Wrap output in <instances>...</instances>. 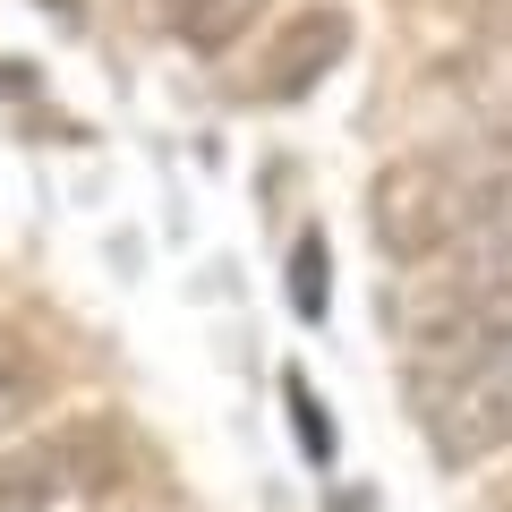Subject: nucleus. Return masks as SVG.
<instances>
[{
  "label": "nucleus",
  "instance_id": "obj_1",
  "mask_svg": "<svg viewBox=\"0 0 512 512\" xmlns=\"http://www.w3.org/2000/svg\"><path fill=\"white\" fill-rule=\"evenodd\" d=\"M512 214V128L419 146L367 180V231L393 265H444L470 231Z\"/></svg>",
  "mask_w": 512,
  "mask_h": 512
},
{
  "label": "nucleus",
  "instance_id": "obj_2",
  "mask_svg": "<svg viewBox=\"0 0 512 512\" xmlns=\"http://www.w3.org/2000/svg\"><path fill=\"white\" fill-rule=\"evenodd\" d=\"M419 427H427V444H436L444 470H478V461L512 453V333L487 350V359H470L461 376L427 384L419 393Z\"/></svg>",
  "mask_w": 512,
  "mask_h": 512
},
{
  "label": "nucleus",
  "instance_id": "obj_3",
  "mask_svg": "<svg viewBox=\"0 0 512 512\" xmlns=\"http://www.w3.org/2000/svg\"><path fill=\"white\" fill-rule=\"evenodd\" d=\"M111 470H120L111 427L35 436V444H18V453H0V512H52V504H69L77 487H103Z\"/></svg>",
  "mask_w": 512,
  "mask_h": 512
},
{
  "label": "nucleus",
  "instance_id": "obj_4",
  "mask_svg": "<svg viewBox=\"0 0 512 512\" xmlns=\"http://www.w3.org/2000/svg\"><path fill=\"white\" fill-rule=\"evenodd\" d=\"M342 52H350V9H333V0H316V9H291V18L265 35V52H256L248 94H256V103H299L316 77L342 69Z\"/></svg>",
  "mask_w": 512,
  "mask_h": 512
},
{
  "label": "nucleus",
  "instance_id": "obj_5",
  "mask_svg": "<svg viewBox=\"0 0 512 512\" xmlns=\"http://www.w3.org/2000/svg\"><path fill=\"white\" fill-rule=\"evenodd\" d=\"M146 9L188 43V52H205V60L231 52V43H248L256 26L274 18V0H146Z\"/></svg>",
  "mask_w": 512,
  "mask_h": 512
},
{
  "label": "nucleus",
  "instance_id": "obj_6",
  "mask_svg": "<svg viewBox=\"0 0 512 512\" xmlns=\"http://www.w3.org/2000/svg\"><path fill=\"white\" fill-rule=\"evenodd\" d=\"M43 402H52V367H43V350L26 342V333L0 325V444L18 436Z\"/></svg>",
  "mask_w": 512,
  "mask_h": 512
},
{
  "label": "nucleus",
  "instance_id": "obj_7",
  "mask_svg": "<svg viewBox=\"0 0 512 512\" xmlns=\"http://www.w3.org/2000/svg\"><path fill=\"white\" fill-rule=\"evenodd\" d=\"M470 86H478V103H504V111H512V26H504L495 43H487V52H478Z\"/></svg>",
  "mask_w": 512,
  "mask_h": 512
},
{
  "label": "nucleus",
  "instance_id": "obj_8",
  "mask_svg": "<svg viewBox=\"0 0 512 512\" xmlns=\"http://www.w3.org/2000/svg\"><path fill=\"white\" fill-rule=\"evenodd\" d=\"M470 9H504V18H512V0H470Z\"/></svg>",
  "mask_w": 512,
  "mask_h": 512
}]
</instances>
